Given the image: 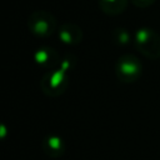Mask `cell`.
I'll return each instance as SVG.
<instances>
[{
    "mask_svg": "<svg viewBox=\"0 0 160 160\" xmlns=\"http://www.w3.org/2000/svg\"><path fill=\"white\" fill-rule=\"evenodd\" d=\"M135 46L140 52L150 59L160 58V34L148 26L139 28L134 38Z\"/></svg>",
    "mask_w": 160,
    "mask_h": 160,
    "instance_id": "obj_1",
    "label": "cell"
},
{
    "mask_svg": "<svg viewBox=\"0 0 160 160\" xmlns=\"http://www.w3.org/2000/svg\"><path fill=\"white\" fill-rule=\"evenodd\" d=\"M68 85H69L68 70L62 69L61 66H59L58 69H52L51 71H48L40 81L41 91L51 98L64 94Z\"/></svg>",
    "mask_w": 160,
    "mask_h": 160,
    "instance_id": "obj_2",
    "label": "cell"
},
{
    "mask_svg": "<svg viewBox=\"0 0 160 160\" xmlns=\"http://www.w3.org/2000/svg\"><path fill=\"white\" fill-rule=\"evenodd\" d=\"M142 71V64L140 59L132 54L121 55L115 64V74L119 80L125 82L135 81L140 78Z\"/></svg>",
    "mask_w": 160,
    "mask_h": 160,
    "instance_id": "obj_3",
    "label": "cell"
},
{
    "mask_svg": "<svg viewBox=\"0 0 160 160\" xmlns=\"http://www.w3.org/2000/svg\"><path fill=\"white\" fill-rule=\"evenodd\" d=\"M28 26L34 35L46 38L56 30V19L46 10H36L31 12L28 20Z\"/></svg>",
    "mask_w": 160,
    "mask_h": 160,
    "instance_id": "obj_4",
    "label": "cell"
},
{
    "mask_svg": "<svg viewBox=\"0 0 160 160\" xmlns=\"http://www.w3.org/2000/svg\"><path fill=\"white\" fill-rule=\"evenodd\" d=\"M44 152L52 159H58L61 158L66 150V145L64 139L60 135L56 134H49L44 138L42 140V145H41Z\"/></svg>",
    "mask_w": 160,
    "mask_h": 160,
    "instance_id": "obj_5",
    "label": "cell"
},
{
    "mask_svg": "<svg viewBox=\"0 0 160 160\" xmlns=\"http://www.w3.org/2000/svg\"><path fill=\"white\" fill-rule=\"evenodd\" d=\"M58 35L59 39L68 45H75L79 44L82 39V31L81 29L71 22H66L64 25L60 26V29L58 30Z\"/></svg>",
    "mask_w": 160,
    "mask_h": 160,
    "instance_id": "obj_6",
    "label": "cell"
},
{
    "mask_svg": "<svg viewBox=\"0 0 160 160\" xmlns=\"http://www.w3.org/2000/svg\"><path fill=\"white\" fill-rule=\"evenodd\" d=\"M128 0H99L101 10L109 15H118L126 8Z\"/></svg>",
    "mask_w": 160,
    "mask_h": 160,
    "instance_id": "obj_7",
    "label": "cell"
},
{
    "mask_svg": "<svg viewBox=\"0 0 160 160\" xmlns=\"http://www.w3.org/2000/svg\"><path fill=\"white\" fill-rule=\"evenodd\" d=\"M34 59L40 65H50L55 61L56 52L51 48H39L34 54Z\"/></svg>",
    "mask_w": 160,
    "mask_h": 160,
    "instance_id": "obj_8",
    "label": "cell"
},
{
    "mask_svg": "<svg viewBox=\"0 0 160 160\" xmlns=\"http://www.w3.org/2000/svg\"><path fill=\"white\" fill-rule=\"evenodd\" d=\"M114 39L119 44H126L130 40V36H129V32L126 31V29H115Z\"/></svg>",
    "mask_w": 160,
    "mask_h": 160,
    "instance_id": "obj_9",
    "label": "cell"
},
{
    "mask_svg": "<svg viewBox=\"0 0 160 160\" xmlns=\"http://www.w3.org/2000/svg\"><path fill=\"white\" fill-rule=\"evenodd\" d=\"M9 135V128L6 124H4L2 121H0V141L5 140Z\"/></svg>",
    "mask_w": 160,
    "mask_h": 160,
    "instance_id": "obj_10",
    "label": "cell"
},
{
    "mask_svg": "<svg viewBox=\"0 0 160 160\" xmlns=\"http://www.w3.org/2000/svg\"><path fill=\"white\" fill-rule=\"evenodd\" d=\"M154 1H155V0H132V2H134L136 6H139V8H146V6L151 5Z\"/></svg>",
    "mask_w": 160,
    "mask_h": 160,
    "instance_id": "obj_11",
    "label": "cell"
}]
</instances>
